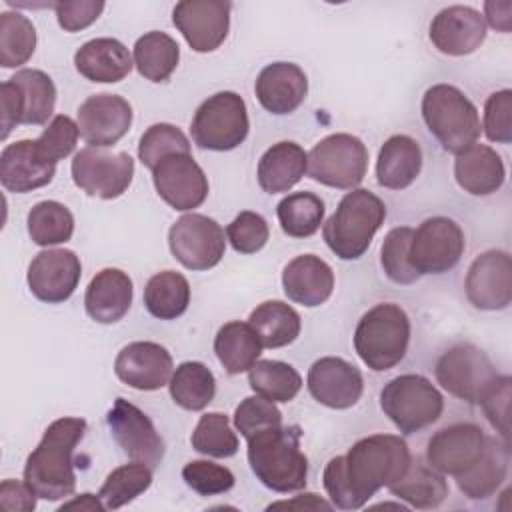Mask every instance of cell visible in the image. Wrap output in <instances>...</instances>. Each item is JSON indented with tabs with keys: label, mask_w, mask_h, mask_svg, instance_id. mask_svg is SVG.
<instances>
[{
	"label": "cell",
	"mask_w": 512,
	"mask_h": 512,
	"mask_svg": "<svg viewBox=\"0 0 512 512\" xmlns=\"http://www.w3.org/2000/svg\"><path fill=\"white\" fill-rule=\"evenodd\" d=\"M380 408L402 434H414L442 416L444 398L426 376L400 374L382 388Z\"/></svg>",
	"instance_id": "cell-7"
},
{
	"label": "cell",
	"mask_w": 512,
	"mask_h": 512,
	"mask_svg": "<svg viewBox=\"0 0 512 512\" xmlns=\"http://www.w3.org/2000/svg\"><path fill=\"white\" fill-rule=\"evenodd\" d=\"M482 130L490 142L508 144L512 140V90H496L484 104Z\"/></svg>",
	"instance_id": "cell-52"
},
{
	"label": "cell",
	"mask_w": 512,
	"mask_h": 512,
	"mask_svg": "<svg viewBox=\"0 0 512 512\" xmlns=\"http://www.w3.org/2000/svg\"><path fill=\"white\" fill-rule=\"evenodd\" d=\"M226 238L236 252L254 254L266 246L270 228L258 212L244 210L226 226Z\"/></svg>",
	"instance_id": "cell-51"
},
{
	"label": "cell",
	"mask_w": 512,
	"mask_h": 512,
	"mask_svg": "<svg viewBox=\"0 0 512 512\" xmlns=\"http://www.w3.org/2000/svg\"><path fill=\"white\" fill-rule=\"evenodd\" d=\"M190 442L196 452L212 458H230L238 452V436L222 412L202 414Z\"/></svg>",
	"instance_id": "cell-45"
},
{
	"label": "cell",
	"mask_w": 512,
	"mask_h": 512,
	"mask_svg": "<svg viewBox=\"0 0 512 512\" xmlns=\"http://www.w3.org/2000/svg\"><path fill=\"white\" fill-rule=\"evenodd\" d=\"M386 218V204L366 188H352L326 220L322 236L340 260H358Z\"/></svg>",
	"instance_id": "cell-4"
},
{
	"label": "cell",
	"mask_w": 512,
	"mask_h": 512,
	"mask_svg": "<svg viewBox=\"0 0 512 512\" xmlns=\"http://www.w3.org/2000/svg\"><path fill=\"white\" fill-rule=\"evenodd\" d=\"M484 18L498 32H510L512 26V2L510 0H488L484 2Z\"/></svg>",
	"instance_id": "cell-57"
},
{
	"label": "cell",
	"mask_w": 512,
	"mask_h": 512,
	"mask_svg": "<svg viewBox=\"0 0 512 512\" xmlns=\"http://www.w3.org/2000/svg\"><path fill=\"white\" fill-rule=\"evenodd\" d=\"M28 234L38 246H56L64 244L74 234V216L72 212L56 200H42L34 204L26 216Z\"/></svg>",
	"instance_id": "cell-42"
},
{
	"label": "cell",
	"mask_w": 512,
	"mask_h": 512,
	"mask_svg": "<svg viewBox=\"0 0 512 512\" xmlns=\"http://www.w3.org/2000/svg\"><path fill=\"white\" fill-rule=\"evenodd\" d=\"M262 348L264 346L252 326L240 320L226 322L214 338L216 358L228 374L248 372L258 362Z\"/></svg>",
	"instance_id": "cell-34"
},
{
	"label": "cell",
	"mask_w": 512,
	"mask_h": 512,
	"mask_svg": "<svg viewBox=\"0 0 512 512\" xmlns=\"http://www.w3.org/2000/svg\"><path fill=\"white\" fill-rule=\"evenodd\" d=\"M280 424L282 412L276 408L274 402L258 394L244 398L234 410V426L246 440L264 428Z\"/></svg>",
	"instance_id": "cell-50"
},
{
	"label": "cell",
	"mask_w": 512,
	"mask_h": 512,
	"mask_svg": "<svg viewBox=\"0 0 512 512\" xmlns=\"http://www.w3.org/2000/svg\"><path fill=\"white\" fill-rule=\"evenodd\" d=\"M368 170V150L358 136L336 132L308 152L306 172L312 180L340 190L356 188Z\"/></svg>",
	"instance_id": "cell-9"
},
{
	"label": "cell",
	"mask_w": 512,
	"mask_h": 512,
	"mask_svg": "<svg viewBox=\"0 0 512 512\" xmlns=\"http://www.w3.org/2000/svg\"><path fill=\"white\" fill-rule=\"evenodd\" d=\"M308 154L296 142H276L258 160V184L268 194L288 192L306 174Z\"/></svg>",
	"instance_id": "cell-31"
},
{
	"label": "cell",
	"mask_w": 512,
	"mask_h": 512,
	"mask_svg": "<svg viewBox=\"0 0 512 512\" xmlns=\"http://www.w3.org/2000/svg\"><path fill=\"white\" fill-rule=\"evenodd\" d=\"M74 184L88 196L114 200L132 184L134 160L128 152H104L86 146L78 150L70 164Z\"/></svg>",
	"instance_id": "cell-11"
},
{
	"label": "cell",
	"mask_w": 512,
	"mask_h": 512,
	"mask_svg": "<svg viewBox=\"0 0 512 512\" xmlns=\"http://www.w3.org/2000/svg\"><path fill=\"white\" fill-rule=\"evenodd\" d=\"M324 212V202L314 192H292L276 206L280 228L292 238L316 234L324 222Z\"/></svg>",
	"instance_id": "cell-40"
},
{
	"label": "cell",
	"mask_w": 512,
	"mask_h": 512,
	"mask_svg": "<svg viewBox=\"0 0 512 512\" xmlns=\"http://www.w3.org/2000/svg\"><path fill=\"white\" fill-rule=\"evenodd\" d=\"M412 234H414V228L398 226L384 236V242L380 248V264L386 278L392 280L394 284L408 286L422 278L410 264Z\"/></svg>",
	"instance_id": "cell-46"
},
{
	"label": "cell",
	"mask_w": 512,
	"mask_h": 512,
	"mask_svg": "<svg viewBox=\"0 0 512 512\" xmlns=\"http://www.w3.org/2000/svg\"><path fill=\"white\" fill-rule=\"evenodd\" d=\"M512 380L510 376H496L494 382L488 386V390L482 394L478 404L482 406L488 422L494 426V430L506 440L510 432V390Z\"/></svg>",
	"instance_id": "cell-53"
},
{
	"label": "cell",
	"mask_w": 512,
	"mask_h": 512,
	"mask_svg": "<svg viewBox=\"0 0 512 512\" xmlns=\"http://www.w3.org/2000/svg\"><path fill=\"white\" fill-rule=\"evenodd\" d=\"M86 420L64 416L54 420L38 446L28 454L24 482L42 500H62L76 488L74 450L84 438Z\"/></svg>",
	"instance_id": "cell-2"
},
{
	"label": "cell",
	"mask_w": 512,
	"mask_h": 512,
	"mask_svg": "<svg viewBox=\"0 0 512 512\" xmlns=\"http://www.w3.org/2000/svg\"><path fill=\"white\" fill-rule=\"evenodd\" d=\"M152 484V468L146 466L144 462H130V464H122L118 468H114L98 496L104 502L106 510H118L122 506H126L128 502H132L134 498H138L142 492H146Z\"/></svg>",
	"instance_id": "cell-43"
},
{
	"label": "cell",
	"mask_w": 512,
	"mask_h": 512,
	"mask_svg": "<svg viewBox=\"0 0 512 512\" xmlns=\"http://www.w3.org/2000/svg\"><path fill=\"white\" fill-rule=\"evenodd\" d=\"M72 508H80V510H88V512H100V510H106L104 508V502L100 500L98 494H90V492H84L80 494L78 498L70 500V502H64L60 506V510H72Z\"/></svg>",
	"instance_id": "cell-59"
},
{
	"label": "cell",
	"mask_w": 512,
	"mask_h": 512,
	"mask_svg": "<svg viewBox=\"0 0 512 512\" xmlns=\"http://www.w3.org/2000/svg\"><path fill=\"white\" fill-rule=\"evenodd\" d=\"M20 94L22 124H46L56 106V86L52 78L36 68H22L10 78Z\"/></svg>",
	"instance_id": "cell-37"
},
{
	"label": "cell",
	"mask_w": 512,
	"mask_h": 512,
	"mask_svg": "<svg viewBox=\"0 0 512 512\" xmlns=\"http://www.w3.org/2000/svg\"><path fill=\"white\" fill-rule=\"evenodd\" d=\"M254 92L264 110L284 116L306 100L308 78L294 62H272L260 70Z\"/></svg>",
	"instance_id": "cell-24"
},
{
	"label": "cell",
	"mask_w": 512,
	"mask_h": 512,
	"mask_svg": "<svg viewBox=\"0 0 512 512\" xmlns=\"http://www.w3.org/2000/svg\"><path fill=\"white\" fill-rule=\"evenodd\" d=\"M454 178L458 186L472 196L494 194L506 178L500 154L486 144H472L456 154Z\"/></svg>",
	"instance_id": "cell-29"
},
{
	"label": "cell",
	"mask_w": 512,
	"mask_h": 512,
	"mask_svg": "<svg viewBox=\"0 0 512 512\" xmlns=\"http://www.w3.org/2000/svg\"><path fill=\"white\" fill-rule=\"evenodd\" d=\"M420 170L422 150L414 138L394 134L382 144L376 160V180L380 186L388 190H404L418 178Z\"/></svg>",
	"instance_id": "cell-30"
},
{
	"label": "cell",
	"mask_w": 512,
	"mask_h": 512,
	"mask_svg": "<svg viewBox=\"0 0 512 512\" xmlns=\"http://www.w3.org/2000/svg\"><path fill=\"white\" fill-rule=\"evenodd\" d=\"M74 66L78 74L90 82L114 84L130 74L134 60L120 40L94 38L76 50Z\"/></svg>",
	"instance_id": "cell-28"
},
{
	"label": "cell",
	"mask_w": 512,
	"mask_h": 512,
	"mask_svg": "<svg viewBox=\"0 0 512 512\" xmlns=\"http://www.w3.org/2000/svg\"><path fill=\"white\" fill-rule=\"evenodd\" d=\"M172 356L170 352L150 340H138L124 346L116 360L114 372L116 376L134 390H160L170 382L172 376Z\"/></svg>",
	"instance_id": "cell-22"
},
{
	"label": "cell",
	"mask_w": 512,
	"mask_h": 512,
	"mask_svg": "<svg viewBox=\"0 0 512 512\" xmlns=\"http://www.w3.org/2000/svg\"><path fill=\"white\" fill-rule=\"evenodd\" d=\"M182 478L188 488L200 496L224 494L234 486V474L230 468L210 462V460H192L182 468Z\"/></svg>",
	"instance_id": "cell-49"
},
{
	"label": "cell",
	"mask_w": 512,
	"mask_h": 512,
	"mask_svg": "<svg viewBox=\"0 0 512 512\" xmlns=\"http://www.w3.org/2000/svg\"><path fill=\"white\" fill-rule=\"evenodd\" d=\"M466 296L478 310H504L512 302V258L506 250H486L466 274Z\"/></svg>",
	"instance_id": "cell-19"
},
{
	"label": "cell",
	"mask_w": 512,
	"mask_h": 512,
	"mask_svg": "<svg viewBox=\"0 0 512 512\" xmlns=\"http://www.w3.org/2000/svg\"><path fill=\"white\" fill-rule=\"evenodd\" d=\"M172 154H190V140L178 126L168 122L152 124L140 136L138 158L146 168L154 170L160 160Z\"/></svg>",
	"instance_id": "cell-47"
},
{
	"label": "cell",
	"mask_w": 512,
	"mask_h": 512,
	"mask_svg": "<svg viewBox=\"0 0 512 512\" xmlns=\"http://www.w3.org/2000/svg\"><path fill=\"white\" fill-rule=\"evenodd\" d=\"M190 304V284L174 270L154 274L144 286V306L158 320H176Z\"/></svg>",
	"instance_id": "cell-38"
},
{
	"label": "cell",
	"mask_w": 512,
	"mask_h": 512,
	"mask_svg": "<svg viewBox=\"0 0 512 512\" xmlns=\"http://www.w3.org/2000/svg\"><path fill=\"white\" fill-rule=\"evenodd\" d=\"M134 296L130 276L120 268L96 272L84 294V308L98 324H114L126 316Z\"/></svg>",
	"instance_id": "cell-27"
},
{
	"label": "cell",
	"mask_w": 512,
	"mask_h": 512,
	"mask_svg": "<svg viewBox=\"0 0 512 512\" xmlns=\"http://www.w3.org/2000/svg\"><path fill=\"white\" fill-rule=\"evenodd\" d=\"M36 498V492L26 482L8 478L0 484V504L4 510L32 512L36 508Z\"/></svg>",
	"instance_id": "cell-55"
},
{
	"label": "cell",
	"mask_w": 512,
	"mask_h": 512,
	"mask_svg": "<svg viewBox=\"0 0 512 512\" xmlns=\"http://www.w3.org/2000/svg\"><path fill=\"white\" fill-rule=\"evenodd\" d=\"M248 384L270 402H290L302 388L298 370L282 360H258L248 370Z\"/></svg>",
	"instance_id": "cell-41"
},
{
	"label": "cell",
	"mask_w": 512,
	"mask_h": 512,
	"mask_svg": "<svg viewBox=\"0 0 512 512\" xmlns=\"http://www.w3.org/2000/svg\"><path fill=\"white\" fill-rule=\"evenodd\" d=\"M464 246V232L452 218L432 216L412 234L410 264L420 276L444 274L460 262Z\"/></svg>",
	"instance_id": "cell-13"
},
{
	"label": "cell",
	"mask_w": 512,
	"mask_h": 512,
	"mask_svg": "<svg viewBox=\"0 0 512 512\" xmlns=\"http://www.w3.org/2000/svg\"><path fill=\"white\" fill-rule=\"evenodd\" d=\"M508 460L510 456L506 440L488 436L482 456L466 472L454 476L458 488L470 500H484L492 496L506 480Z\"/></svg>",
	"instance_id": "cell-32"
},
{
	"label": "cell",
	"mask_w": 512,
	"mask_h": 512,
	"mask_svg": "<svg viewBox=\"0 0 512 512\" xmlns=\"http://www.w3.org/2000/svg\"><path fill=\"white\" fill-rule=\"evenodd\" d=\"M0 102H2V138L6 140L8 134L22 124V102H20V94L16 84L8 78L6 82H2L0 86Z\"/></svg>",
	"instance_id": "cell-56"
},
{
	"label": "cell",
	"mask_w": 512,
	"mask_h": 512,
	"mask_svg": "<svg viewBox=\"0 0 512 512\" xmlns=\"http://www.w3.org/2000/svg\"><path fill=\"white\" fill-rule=\"evenodd\" d=\"M410 344V318L394 302L372 306L356 324L354 350L374 372L394 368Z\"/></svg>",
	"instance_id": "cell-5"
},
{
	"label": "cell",
	"mask_w": 512,
	"mask_h": 512,
	"mask_svg": "<svg viewBox=\"0 0 512 512\" xmlns=\"http://www.w3.org/2000/svg\"><path fill=\"white\" fill-rule=\"evenodd\" d=\"M152 182L158 196L174 210L198 208L208 198V178L192 154H172L156 164Z\"/></svg>",
	"instance_id": "cell-17"
},
{
	"label": "cell",
	"mask_w": 512,
	"mask_h": 512,
	"mask_svg": "<svg viewBox=\"0 0 512 512\" xmlns=\"http://www.w3.org/2000/svg\"><path fill=\"white\" fill-rule=\"evenodd\" d=\"M172 256L188 270L214 268L226 250L222 226L204 214H184L168 230Z\"/></svg>",
	"instance_id": "cell-12"
},
{
	"label": "cell",
	"mask_w": 512,
	"mask_h": 512,
	"mask_svg": "<svg viewBox=\"0 0 512 512\" xmlns=\"http://www.w3.org/2000/svg\"><path fill=\"white\" fill-rule=\"evenodd\" d=\"M408 444L396 434L360 438L344 456L332 458L322 474L332 506L362 508L380 488L394 484L410 466Z\"/></svg>",
	"instance_id": "cell-1"
},
{
	"label": "cell",
	"mask_w": 512,
	"mask_h": 512,
	"mask_svg": "<svg viewBox=\"0 0 512 512\" xmlns=\"http://www.w3.org/2000/svg\"><path fill=\"white\" fill-rule=\"evenodd\" d=\"M78 136H80L78 124L70 116L58 114L48 122V126L42 130V134L34 142L40 156L46 162L56 164L74 152Z\"/></svg>",
	"instance_id": "cell-48"
},
{
	"label": "cell",
	"mask_w": 512,
	"mask_h": 512,
	"mask_svg": "<svg viewBox=\"0 0 512 512\" xmlns=\"http://www.w3.org/2000/svg\"><path fill=\"white\" fill-rule=\"evenodd\" d=\"M306 384L312 398L332 410L352 408L364 390L362 372L338 356L316 360L308 370Z\"/></svg>",
	"instance_id": "cell-21"
},
{
	"label": "cell",
	"mask_w": 512,
	"mask_h": 512,
	"mask_svg": "<svg viewBox=\"0 0 512 512\" xmlns=\"http://www.w3.org/2000/svg\"><path fill=\"white\" fill-rule=\"evenodd\" d=\"M36 50V28L20 12L0 14V64L16 68L26 64Z\"/></svg>",
	"instance_id": "cell-44"
},
{
	"label": "cell",
	"mask_w": 512,
	"mask_h": 512,
	"mask_svg": "<svg viewBox=\"0 0 512 512\" xmlns=\"http://www.w3.org/2000/svg\"><path fill=\"white\" fill-rule=\"evenodd\" d=\"M434 374L438 384L448 394L468 404H478L482 394L498 376L486 352L470 342H460L450 346L436 360Z\"/></svg>",
	"instance_id": "cell-10"
},
{
	"label": "cell",
	"mask_w": 512,
	"mask_h": 512,
	"mask_svg": "<svg viewBox=\"0 0 512 512\" xmlns=\"http://www.w3.org/2000/svg\"><path fill=\"white\" fill-rule=\"evenodd\" d=\"M250 130L248 110L236 92H216L194 112L190 134L198 148L228 152L238 148Z\"/></svg>",
	"instance_id": "cell-8"
},
{
	"label": "cell",
	"mask_w": 512,
	"mask_h": 512,
	"mask_svg": "<svg viewBox=\"0 0 512 512\" xmlns=\"http://www.w3.org/2000/svg\"><path fill=\"white\" fill-rule=\"evenodd\" d=\"M486 38L484 16L470 6L442 8L430 22V40L448 56L472 54Z\"/></svg>",
	"instance_id": "cell-23"
},
{
	"label": "cell",
	"mask_w": 512,
	"mask_h": 512,
	"mask_svg": "<svg viewBox=\"0 0 512 512\" xmlns=\"http://www.w3.org/2000/svg\"><path fill=\"white\" fill-rule=\"evenodd\" d=\"M108 428L124 454L136 462H144L152 470L162 462L166 446L152 420L132 402L116 398L106 414Z\"/></svg>",
	"instance_id": "cell-14"
},
{
	"label": "cell",
	"mask_w": 512,
	"mask_h": 512,
	"mask_svg": "<svg viewBox=\"0 0 512 512\" xmlns=\"http://www.w3.org/2000/svg\"><path fill=\"white\" fill-rule=\"evenodd\" d=\"M174 404L184 410H204L216 394V378L202 362H182L168 382Z\"/></svg>",
	"instance_id": "cell-39"
},
{
	"label": "cell",
	"mask_w": 512,
	"mask_h": 512,
	"mask_svg": "<svg viewBox=\"0 0 512 512\" xmlns=\"http://www.w3.org/2000/svg\"><path fill=\"white\" fill-rule=\"evenodd\" d=\"M486 438L488 436L476 424H450L434 432L428 440L426 462L440 474L458 476L482 456Z\"/></svg>",
	"instance_id": "cell-20"
},
{
	"label": "cell",
	"mask_w": 512,
	"mask_h": 512,
	"mask_svg": "<svg viewBox=\"0 0 512 512\" xmlns=\"http://www.w3.org/2000/svg\"><path fill=\"white\" fill-rule=\"evenodd\" d=\"M282 288L288 300L314 308L324 304L334 292V272L328 262L314 254L292 258L282 272Z\"/></svg>",
	"instance_id": "cell-26"
},
{
	"label": "cell",
	"mask_w": 512,
	"mask_h": 512,
	"mask_svg": "<svg viewBox=\"0 0 512 512\" xmlns=\"http://www.w3.org/2000/svg\"><path fill=\"white\" fill-rule=\"evenodd\" d=\"M82 276L80 258L66 248H46L28 266V288L46 304L66 302L78 288Z\"/></svg>",
	"instance_id": "cell-18"
},
{
	"label": "cell",
	"mask_w": 512,
	"mask_h": 512,
	"mask_svg": "<svg viewBox=\"0 0 512 512\" xmlns=\"http://www.w3.org/2000/svg\"><path fill=\"white\" fill-rule=\"evenodd\" d=\"M248 324L266 348H282L292 344L302 328L300 314L282 300H266L258 304L250 312Z\"/></svg>",
	"instance_id": "cell-35"
},
{
	"label": "cell",
	"mask_w": 512,
	"mask_h": 512,
	"mask_svg": "<svg viewBox=\"0 0 512 512\" xmlns=\"http://www.w3.org/2000/svg\"><path fill=\"white\" fill-rule=\"evenodd\" d=\"M422 118L432 136L452 154L476 144L482 132L476 106L452 84H434L424 92Z\"/></svg>",
	"instance_id": "cell-6"
},
{
	"label": "cell",
	"mask_w": 512,
	"mask_h": 512,
	"mask_svg": "<svg viewBox=\"0 0 512 512\" xmlns=\"http://www.w3.org/2000/svg\"><path fill=\"white\" fill-rule=\"evenodd\" d=\"M134 66L140 76L150 82H166L178 66L180 48L178 42L166 32H146L134 44Z\"/></svg>",
	"instance_id": "cell-36"
},
{
	"label": "cell",
	"mask_w": 512,
	"mask_h": 512,
	"mask_svg": "<svg viewBox=\"0 0 512 512\" xmlns=\"http://www.w3.org/2000/svg\"><path fill=\"white\" fill-rule=\"evenodd\" d=\"M52 8L56 12V20H58L60 28H64L66 32H78L98 20V16L104 10V2H100V0H62V2H52Z\"/></svg>",
	"instance_id": "cell-54"
},
{
	"label": "cell",
	"mask_w": 512,
	"mask_h": 512,
	"mask_svg": "<svg viewBox=\"0 0 512 512\" xmlns=\"http://www.w3.org/2000/svg\"><path fill=\"white\" fill-rule=\"evenodd\" d=\"M300 426H270L248 442V464L254 476L274 492H296L306 486L308 458L300 450Z\"/></svg>",
	"instance_id": "cell-3"
},
{
	"label": "cell",
	"mask_w": 512,
	"mask_h": 512,
	"mask_svg": "<svg viewBox=\"0 0 512 512\" xmlns=\"http://www.w3.org/2000/svg\"><path fill=\"white\" fill-rule=\"evenodd\" d=\"M80 138L92 148H108L120 142L132 126V106L118 94H92L76 114Z\"/></svg>",
	"instance_id": "cell-16"
},
{
	"label": "cell",
	"mask_w": 512,
	"mask_h": 512,
	"mask_svg": "<svg viewBox=\"0 0 512 512\" xmlns=\"http://www.w3.org/2000/svg\"><path fill=\"white\" fill-rule=\"evenodd\" d=\"M56 164L46 162L34 140H18L0 154V182L8 192L26 194L52 182Z\"/></svg>",
	"instance_id": "cell-25"
},
{
	"label": "cell",
	"mask_w": 512,
	"mask_h": 512,
	"mask_svg": "<svg viewBox=\"0 0 512 512\" xmlns=\"http://www.w3.org/2000/svg\"><path fill=\"white\" fill-rule=\"evenodd\" d=\"M276 508H304V510H330L332 504L326 502L324 498H320L318 494L306 492L300 494L292 500H282V502H274L268 506V510H276Z\"/></svg>",
	"instance_id": "cell-58"
},
{
	"label": "cell",
	"mask_w": 512,
	"mask_h": 512,
	"mask_svg": "<svg viewBox=\"0 0 512 512\" xmlns=\"http://www.w3.org/2000/svg\"><path fill=\"white\" fill-rule=\"evenodd\" d=\"M230 2L182 0L172 10V22L194 52H214L228 36Z\"/></svg>",
	"instance_id": "cell-15"
},
{
	"label": "cell",
	"mask_w": 512,
	"mask_h": 512,
	"mask_svg": "<svg viewBox=\"0 0 512 512\" xmlns=\"http://www.w3.org/2000/svg\"><path fill=\"white\" fill-rule=\"evenodd\" d=\"M388 490L392 496L414 508L430 510L446 500L448 482L444 480V474L434 470L428 462L424 464L420 458H412L408 470L394 484H390Z\"/></svg>",
	"instance_id": "cell-33"
}]
</instances>
